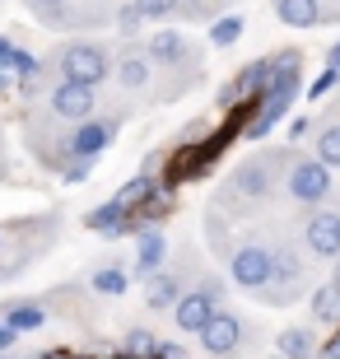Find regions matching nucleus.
Listing matches in <instances>:
<instances>
[{"instance_id":"f257e3e1","label":"nucleus","mask_w":340,"mask_h":359,"mask_svg":"<svg viewBox=\"0 0 340 359\" xmlns=\"http://www.w3.org/2000/svg\"><path fill=\"white\" fill-rule=\"evenodd\" d=\"M294 149H299V145H261V149H252L247 159H238L233 173L219 182V191H215V201H210V210L224 215L229 224L271 210V201L280 196V173H285V163H289Z\"/></svg>"},{"instance_id":"f03ea898","label":"nucleus","mask_w":340,"mask_h":359,"mask_svg":"<svg viewBox=\"0 0 340 359\" xmlns=\"http://www.w3.org/2000/svg\"><path fill=\"white\" fill-rule=\"evenodd\" d=\"M140 47L149 56V66H154V93H149V103H172V98L191 93L205 80V56H200V47L186 38L182 28H158Z\"/></svg>"},{"instance_id":"7ed1b4c3","label":"nucleus","mask_w":340,"mask_h":359,"mask_svg":"<svg viewBox=\"0 0 340 359\" xmlns=\"http://www.w3.org/2000/svg\"><path fill=\"white\" fill-rule=\"evenodd\" d=\"M313 290V271H308V257L294 238H271V276L252 299L261 308H294L303 304V294Z\"/></svg>"},{"instance_id":"20e7f679","label":"nucleus","mask_w":340,"mask_h":359,"mask_svg":"<svg viewBox=\"0 0 340 359\" xmlns=\"http://www.w3.org/2000/svg\"><path fill=\"white\" fill-rule=\"evenodd\" d=\"M196 341H200V355L205 359H252L266 346L261 322L238 313V308H229V304L215 308V318L196 332Z\"/></svg>"},{"instance_id":"39448f33","label":"nucleus","mask_w":340,"mask_h":359,"mask_svg":"<svg viewBox=\"0 0 340 359\" xmlns=\"http://www.w3.org/2000/svg\"><path fill=\"white\" fill-rule=\"evenodd\" d=\"M336 168L308 154V149H294L285 163V173H280V196L294 205V210H317V205H327L336 196Z\"/></svg>"},{"instance_id":"423d86ee","label":"nucleus","mask_w":340,"mask_h":359,"mask_svg":"<svg viewBox=\"0 0 340 359\" xmlns=\"http://www.w3.org/2000/svg\"><path fill=\"white\" fill-rule=\"evenodd\" d=\"M121 121H126V112H93V117H84V121H70L66 131H61L52 173H61L66 163H98V154L112 149Z\"/></svg>"},{"instance_id":"0eeeda50","label":"nucleus","mask_w":340,"mask_h":359,"mask_svg":"<svg viewBox=\"0 0 340 359\" xmlns=\"http://www.w3.org/2000/svg\"><path fill=\"white\" fill-rule=\"evenodd\" d=\"M47 70H52L56 80H75V84L103 89L107 75H112V47L103 38H66L47 56Z\"/></svg>"},{"instance_id":"6e6552de","label":"nucleus","mask_w":340,"mask_h":359,"mask_svg":"<svg viewBox=\"0 0 340 359\" xmlns=\"http://www.w3.org/2000/svg\"><path fill=\"white\" fill-rule=\"evenodd\" d=\"M215 248L224 252V280L243 294H257L271 276V238L261 229H247L238 243L229 238H215Z\"/></svg>"},{"instance_id":"1a4fd4ad","label":"nucleus","mask_w":340,"mask_h":359,"mask_svg":"<svg viewBox=\"0 0 340 359\" xmlns=\"http://www.w3.org/2000/svg\"><path fill=\"white\" fill-rule=\"evenodd\" d=\"M294 243L303 248V257H308V262H336V257H340V215L331 210V205L299 210Z\"/></svg>"},{"instance_id":"9d476101","label":"nucleus","mask_w":340,"mask_h":359,"mask_svg":"<svg viewBox=\"0 0 340 359\" xmlns=\"http://www.w3.org/2000/svg\"><path fill=\"white\" fill-rule=\"evenodd\" d=\"M107 80H117L121 98H135V103L154 93V66H149L140 38H121V47L112 52V75Z\"/></svg>"},{"instance_id":"9b49d317","label":"nucleus","mask_w":340,"mask_h":359,"mask_svg":"<svg viewBox=\"0 0 340 359\" xmlns=\"http://www.w3.org/2000/svg\"><path fill=\"white\" fill-rule=\"evenodd\" d=\"M38 107L52 121H84L98 112V89L93 84H75V80H52V89L38 98Z\"/></svg>"},{"instance_id":"f8f14e48","label":"nucleus","mask_w":340,"mask_h":359,"mask_svg":"<svg viewBox=\"0 0 340 359\" xmlns=\"http://www.w3.org/2000/svg\"><path fill=\"white\" fill-rule=\"evenodd\" d=\"M266 84H271V70H266V56H257V61H247L233 80L215 93V103H219L224 112H229V107H238V103H257Z\"/></svg>"},{"instance_id":"ddd939ff","label":"nucleus","mask_w":340,"mask_h":359,"mask_svg":"<svg viewBox=\"0 0 340 359\" xmlns=\"http://www.w3.org/2000/svg\"><path fill=\"white\" fill-rule=\"evenodd\" d=\"M168 252H172V243H168V233H163V224H149V229H140L135 233V262L126 271H131V280H149L163 262H168Z\"/></svg>"},{"instance_id":"4468645a","label":"nucleus","mask_w":340,"mask_h":359,"mask_svg":"<svg viewBox=\"0 0 340 359\" xmlns=\"http://www.w3.org/2000/svg\"><path fill=\"white\" fill-rule=\"evenodd\" d=\"M308 299V322L313 327H340V257L331 262V276L303 294Z\"/></svg>"},{"instance_id":"2eb2a0df","label":"nucleus","mask_w":340,"mask_h":359,"mask_svg":"<svg viewBox=\"0 0 340 359\" xmlns=\"http://www.w3.org/2000/svg\"><path fill=\"white\" fill-rule=\"evenodd\" d=\"M215 308H219V304H210V299L196 290V285H186V290L177 294V304L168 308V318H172V327H177L182 336H196L200 327L215 318Z\"/></svg>"},{"instance_id":"dca6fc26","label":"nucleus","mask_w":340,"mask_h":359,"mask_svg":"<svg viewBox=\"0 0 340 359\" xmlns=\"http://www.w3.org/2000/svg\"><path fill=\"white\" fill-rule=\"evenodd\" d=\"M308 140H313L308 154H317L327 168H340V103L327 107V112H317V126H313Z\"/></svg>"},{"instance_id":"f3484780","label":"nucleus","mask_w":340,"mask_h":359,"mask_svg":"<svg viewBox=\"0 0 340 359\" xmlns=\"http://www.w3.org/2000/svg\"><path fill=\"white\" fill-rule=\"evenodd\" d=\"M47 318H52L47 299H10V304H0V322H5V327H14L19 336L47 327Z\"/></svg>"},{"instance_id":"a211bd4d","label":"nucleus","mask_w":340,"mask_h":359,"mask_svg":"<svg viewBox=\"0 0 340 359\" xmlns=\"http://www.w3.org/2000/svg\"><path fill=\"white\" fill-rule=\"evenodd\" d=\"M317 350V327L313 322H294L271 341V359H313Z\"/></svg>"},{"instance_id":"6ab92c4d","label":"nucleus","mask_w":340,"mask_h":359,"mask_svg":"<svg viewBox=\"0 0 340 359\" xmlns=\"http://www.w3.org/2000/svg\"><path fill=\"white\" fill-rule=\"evenodd\" d=\"M89 290L98 294V299H121V294L131 290V271L121 266V262H98V266L89 271Z\"/></svg>"},{"instance_id":"aec40b11","label":"nucleus","mask_w":340,"mask_h":359,"mask_svg":"<svg viewBox=\"0 0 340 359\" xmlns=\"http://www.w3.org/2000/svg\"><path fill=\"white\" fill-rule=\"evenodd\" d=\"M271 10L285 28H317L322 24V0H271Z\"/></svg>"},{"instance_id":"412c9836","label":"nucleus","mask_w":340,"mask_h":359,"mask_svg":"<svg viewBox=\"0 0 340 359\" xmlns=\"http://www.w3.org/2000/svg\"><path fill=\"white\" fill-rule=\"evenodd\" d=\"M121 215H126V205H121L117 196H107L103 205H93V210L84 215V229H89V233H103V238H117Z\"/></svg>"},{"instance_id":"4be33fe9","label":"nucleus","mask_w":340,"mask_h":359,"mask_svg":"<svg viewBox=\"0 0 340 359\" xmlns=\"http://www.w3.org/2000/svg\"><path fill=\"white\" fill-rule=\"evenodd\" d=\"M42 56H33L24 47V38H0V70H10L14 80H19V75H28V70L38 66Z\"/></svg>"},{"instance_id":"5701e85b","label":"nucleus","mask_w":340,"mask_h":359,"mask_svg":"<svg viewBox=\"0 0 340 359\" xmlns=\"http://www.w3.org/2000/svg\"><path fill=\"white\" fill-rule=\"evenodd\" d=\"M243 28H247V19H243L238 10H233V14H219V19H210V47H219V52L238 47Z\"/></svg>"},{"instance_id":"b1692460","label":"nucleus","mask_w":340,"mask_h":359,"mask_svg":"<svg viewBox=\"0 0 340 359\" xmlns=\"http://www.w3.org/2000/svg\"><path fill=\"white\" fill-rule=\"evenodd\" d=\"M163 187H158V177H144V173H135V177H126V182L112 191V196L121 201V205H140V201H149V196H158ZM168 196V191H163Z\"/></svg>"},{"instance_id":"393cba45","label":"nucleus","mask_w":340,"mask_h":359,"mask_svg":"<svg viewBox=\"0 0 340 359\" xmlns=\"http://www.w3.org/2000/svg\"><path fill=\"white\" fill-rule=\"evenodd\" d=\"M121 355H131V359H154V350H158V336L149 332V327H126L121 332Z\"/></svg>"},{"instance_id":"a878e982","label":"nucleus","mask_w":340,"mask_h":359,"mask_svg":"<svg viewBox=\"0 0 340 359\" xmlns=\"http://www.w3.org/2000/svg\"><path fill=\"white\" fill-rule=\"evenodd\" d=\"M219 14H224V0H177V14L172 19H182V24H210Z\"/></svg>"},{"instance_id":"bb28decb","label":"nucleus","mask_w":340,"mask_h":359,"mask_svg":"<svg viewBox=\"0 0 340 359\" xmlns=\"http://www.w3.org/2000/svg\"><path fill=\"white\" fill-rule=\"evenodd\" d=\"M112 24H117L121 38H140L144 33V14L135 10L131 0H121V5H112Z\"/></svg>"},{"instance_id":"cd10ccee","label":"nucleus","mask_w":340,"mask_h":359,"mask_svg":"<svg viewBox=\"0 0 340 359\" xmlns=\"http://www.w3.org/2000/svg\"><path fill=\"white\" fill-rule=\"evenodd\" d=\"M131 5L144 14V24H158V19H172L177 14V0H131Z\"/></svg>"},{"instance_id":"c85d7f7f","label":"nucleus","mask_w":340,"mask_h":359,"mask_svg":"<svg viewBox=\"0 0 340 359\" xmlns=\"http://www.w3.org/2000/svg\"><path fill=\"white\" fill-rule=\"evenodd\" d=\"M303 89H308V103H317V98H327V93H336L340 89V70H322V75H317L313 84H303Z\"/></svg>"},{"instance_id":"c756f323","label":"nucleus","mask_w":340,"mask_h":359,"mask_svg":"<svg viewBox=\"0 0 340 359\" xmlns=\"http://www.w3.org/2000/svg\"><path fill=\"white\" fill-rule=\"evenodd\" d=\"M317 126V112H299V117L289 121V145H299V140H308Z\"/></svg>"},{"instance_id":"7c9ffc66","label":"nucleus","mask_w":340,"mask_h":359,"mask_svg":"<svg viewBox=\"0 0 340 359\" xmlns=\"http://www.w3.org/2000/svg\"><path fill=\"white\" fill-rule=\"evenodd\" d=\"M313 359H340V327H331V336H327V341H317Z\"/></svg>"},{"instance_id":"2f4dec72","label":"nucleus","mask_w":340,"mask_h":359,"mask_svg":"<svg viewBox=\"0 0 340 359\" xmlns=\"http://www.w3.org/2000/svg\"><path fill=\"white\" fill-rule=\"evenodd\" d=\"M163 154H168V149H149V154L140 159V173H144V177H158V168H163Z\"/></svg>"},{"instance_id":"473e14b6","label":"nucleus","mask_w":340,"mask_h":359,"mask_svg":"<svg viewBox=\"0 0 340 359\" xmlns=\"http://www.w3.org/2000/svg\"><path fill=\"white\" fill-rule=\"evenodd\" d=\"M89 173H93V163H66L61 168V182H84Z\"/></svg>"},{"instance_id":"72a5a7b5","label":"nucleus","mask_w":340,"mask_h":359,"mask_svg":"<svg viewBox=\"0 0 340 359\" xmlns=\"http://www.w3.org/2000/svg\"><path fill=\"white\" fill-rule=\"evenodd\" d=\"M24 5H28L33 14H38V19H47L52 10H61V5H70V0H24Z\"/></svg>"},{"instance_id":"f704fd0d","label":"nucleus","mask_w":340,"mask_h":359,"mask_svg":"<svg viewBox=\"0 0 340 359\" xmlns=\"http://www.w3.org/2000/svg\"><path fill=\"white\" fill-rule=\"evenodd\" d=\"M14 346H19V332H14V327H5V322H0V355H10Z\"/></svg>"},{"instance_id":"c9c22d12","label":"nucleus","mask_w":340,"mask_h":359,"mask_svg":"<svg viewBox=\"0 0 340 359\" xmlns=\"http://www.w3.org/2000/svg\"><path fill=\"white\" fill-rule=\"evenodd\" d=\"M322 24H340V0H322Z\"/></svg>"},{"instance_id":"e433bc0d","label":"nucleus","mask_w":340,"mask_h":359,"mask_svg":"<svg viewBox=\"0 0 340 359\" xmlns=\"http://www.w3.org/2000/svg\"><path fill=\"white\" fill-rule=\"evenodd\" d=\"M327 66H331V70H340V38L327 47Z\"/></svg>"},{"instance_id":"4c0bfd02","label":"nucleus","mask_w":340,"mask_h":359,"mask_svg":"<svg viewBox=\"0 0 340 359\" xmlns=\"http://www.w3.org/2000/svg\"><path fill=\"white\" fill-rule=\"evenodd\" d=\"M10 89H14V75H10V70H0V98H5Z\"/></svg>"},{"instance_id":"58836bf2","label":"nucleus","mask_w":340,"mask_h":359,"mask_svg":"<svg viewBox=\"0 0 340 359\" xmlns=\"http://www.w3.org/2000/svg\"><path fill=\"white\" fill-rule=\"evenodd\" d=\"M327 205H331V210H336V215H340V191H336V196H331V201H327Z\"/></svg>"},{"instance_id":"ea45409f","label":"nucleus","mask_w":340,"mask_h":359,"mask_svg":"<svg viewBox=\"0 0 340 359\" xmlns=\"http://www.w3.org/2000/svg\"><path fill=\"white\" fill-rule=\"evenodd\" d=\"M0 257H5V224H0Z\"/></svg>"},{"instance_id":"a19ab883","label":"nucleus","mask_w":340,"mask_h":359,"mask_svg":"<svg viewBox=\"0 0 340 359\" xmlns=\"http://www.w3.org/2000/svg\"><path fill=\"white\" fill-rule=\"evenodd\" d=\"M5 173H10V168H5V159H0V182H5Z\"/></svg>"},{"instance_id":"79ce46f5","label":"nucleus","mask_w":340,"mask_h":359,"mask_svg":"<svg viewBox=\"0 0 340 359\" xmlns=\"http://www.w3.org/2000/svg\"><path fill=\"white\" fill-rule=\"evenodd\" d=\"M0 359H19V355H14V350H10V355H0Z\"/></svg>"},{"instance_id":"37998d69","label":"nucleus","mask_w":340,"mask_h":359,"mask_svg":"<svg viewBox=\"0 0 340 359\" xmlns=\"http://www.w3.org/2000/svg\"><path fill=\"white\" fill-rule=\"evenodd\" d=\"M70 359H84V355H70Z\"/></svg>"}]
</instances>
